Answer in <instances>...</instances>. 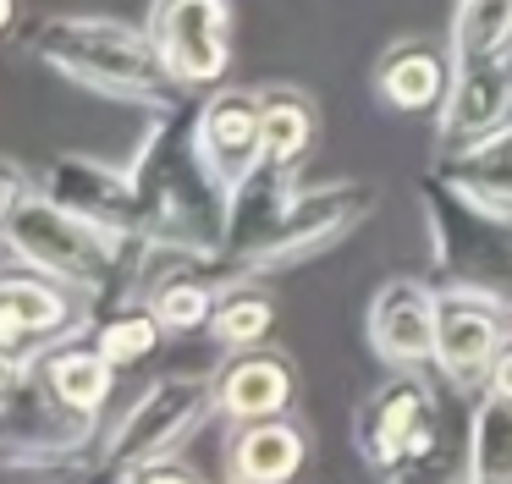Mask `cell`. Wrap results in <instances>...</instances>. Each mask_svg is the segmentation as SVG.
Here are the masks:
<instances>
[{
  "mask_svg": "<svg viewBox=\"0 0 512 484\" xmlns=\"http://www.w3.org/2000/svg\"><path fill=\"white\" fill-rule=\"evenodd\" d=\"M28 193H34V187H28V176L17 171L12 160H0V231H6V220H12V209L23 204Z\"/></svg>",
  "mask_w": 512,
  "mask_h": 484,
  "instance_id": "cell-30",
  "label": "cell"
},
{
  "mask_svg": "<svg viewBox=\"0 0 512 484\" xmlns=\"http://www.w3.org/2000/svg\"><path fill=\"white\" fill-rule=\"evenodd\" d=\"M0 242H6V253H12L17 264L72 286V292L89 303V314L133 303L138 270H144V248H149V237H116V231L61 209L56 198L39 193V187L12 209Z\"/></svg>",
  "mask_w": 512,
  "mask_h": 484,
  "instance_id": "cell-3",
  "label": "cell"
},
{
  "mask_svg": "<svg viewBox=\"0 0 512 484\" xmlns=\"http://www.w3.org/2000/svg\"><path fill=\"white\" fill-rule=\"evenodd\" d=\"M441 440H446V418L424 369H391V380H380L353 413V446L380 479L402 462L435 451Z\"/></svg>",
  "mask_w": 512,
  "mask_h": 484,
  "instance_id": "cell-7",
  "label": "cell"
},
{
  "mask_svg": "<svg viewBox=\"0 0 512 484\" xmlns=\"http://www.w3.org/2000/svg\"><path fill=\"white\" fill-rule=\"evenodd\" d=\"M380 193L358 176H336V182H298L281 209V220L265 231L254 253H248V275H276L298 270V264L320 259V253L342 248L369 215H375Z\"/></svg>",
  "mask_w": 512,
  "mask_h": 484,
  "instance_id": "cell-6",
  "label": "cell"
},
{
  "mask_svg": "<svg viewBox=\"0 0 512 484\" xmlns=\"http://www.w3.org/2000/svg\"><path fill=\"white\" fill-rule=\"evenodd\" d=\"M232 0H149V39L188 94H210L232 72Z\"/></svg>",
  "mask_w": 512,
  "mask_h": 484,
  "instance_id": "cell-9",
  "label": "cell"
},
{
  "mask_svg": "<svg viewBox=\"0 0 512 484\" xmlns=\"http://www.w3.org/2000/svg\"><path fill=\"white\" fill-rule=\"evenodd\" d=\"M127 171H133L138 193H144L149 242L226 253L232 182L215 171L199 143V99L193 94L149 121V132L138 138Z\"/></svg>",
  "mask_w": 512,
  "mask_h": 484,
  "instance_id": "cell-1",
  "label": "cell"
},
{
  "mask_svg": "<svg viewBox=\"0 0 512 484\" xmlns=\"http://www.w3.org/2000/svg\"><path fill=\"white\" fill-rule=\"evenodd\" d=\"M303 468H309V435L287 413L232 429V446H226L232 484H292Z\"/></svg>",
  "mask_w": 512,
  "mask_h": 484,
  "instance_id": "cell-19",
  "label": "cell"
},
{
  "mask_svg": "<svg viewBox=\"0 0 512 484\" xmlns=\"http://www.w3.org/2000/svg\"><path fill=\"white\" fill-rule=\"evenodd\" d=\"M100 429V418L72 413L39 374H28L17 391L0 396V468H94Z\"/></svg>",
  "mask_w": 512,
  "mask_h": 484,
  "instance_id": "cell-8",
  "label": "cell"
},
{
  "mask_svg": "<svg viewBox=\"0 0 512 484\" xmlns=\"http://www.w3.org/2000/svg\"><path fill=\"white\" fill-rule=\"evenodd\" d=\"M34 374L50 385L56 402H67L72 413H83V418H100L105 402H111V391H116V363L94 347L89 330H78V336L67 330V336H56L50 347H39Z\"/></svg>",
  "mask_w": 512,
  "mask_h": 484,
  "instance_id": "cell-18",
  "label": "cell"
},
{
  "mask_svg": "<svg viewBox=\"0 0 512 484\" xmlns=\"http://www.w3.org/2000/svg\"><path fill=\"white\" fill-rule=\"evenodd\" d=\"M259 127H265V160L298 171V160L309 154L314 132H320L314 94H303L298 83H270V88H259Z\"/></svg>",
  "mask_w": 512,
  "mask_h": 484,
  "instance_id": "cell-22",
  "label": "cell"
},
{
  "mask_svg": "<svg viewBox=\"0 0 512 484\" xmlns=\"http://www.w3.org/2000/svg\"><path fill=\"white\" fill-rule=\"evenodd\" d=\"M435 308H441V286L419 275H391L375 286L364 336L386 369H435Z\"/></svg>",
  "mask_w": 512,
  "mask_h": 484,
  "instance_id": "cell-12",
  "label": "cell"
},
{
  "mask_svg": "<svg viewBox=\"0 0 512 484\" xmlns=\"http://www.w3.org/2000/svg\"><path fill=\"white\" fill-rule=\"evenodd\" d=\"M199 143L210 165L226 182H243L259 160H265V127H259V88H210L199 99Z\"/></svg>",
  "mask_w": 512,
  "mask_h": 484,
  "instance_id": "cell-17",
  "label": "cell"
},
{
  "mask_svg": "<svg viewBox=\"0 0 512 484\" xmlns=\"http://www.w3.org/2000/svg\"><path fill=\"white\" fill-rule=\"evenodd\" d=\"M435 171H441L446 182H457L468 198L512 215V127L490 132V138L468 143V149H457V154H441Z\"/></svg>",
  "mask_w": 512,
  "mask_h": 484,
  "instance_id": "cell-21",
  "label": "cell"
},
{
  "mask_svg": "<svg viewBox=\"0 0 512 484\" xmlns=\"http://www.w3.org/2000/svg\"><path fill=\"white\" fill-rule=\"evenodd\" d=\"M490 396H501V402H512V341L496 352V363H490V380H485Z\"/></svg>",
  "mask_w": 512,
  "mask_h": 484,
  "instance_id": "cell-31",
  "label": "cell"
},
{
  "mask_svg": "<svg viewBox=\"0 0 512 484\" xmlns=\"http://www.w3.org/2000/svg\"><path fill=\"white\" fill-rule=\"evenodd\" d=\"M270 330H276V297H270V286H259V275L237 281L232 292L221 297L215 319H210V336L221 341L226 352L265 347V341H270Z\"/></svg>",
  "mask_w": 512,
  "mask_h": 484,
  "instance_id": "cell-26",
  "label": "cell"
},
{
  "mask_svg": "<svg viewBox=\"0 0 512 484\" xmlns=\"http://www.w3.org/2000/svg\"><path fill=\"white\" fill-rule=\"evenodd\" d=\"M292 171L276 160H259L254 171L243 176V182L232 187V215H226V253H232L237 264L248 270V253L265 242V231L281 220V209H287L292 198Z\"/></svg>",
  "mask_w": 512,
  "mask_h": 484,
  "instance_id": "cell-20",
  "label": "cell"
},
{
  "mask_svg": "<svg viewBox=\"0 0 512 484\" xmlns=\"http://www.w3.org/2000/svg\"><path fill=\"white\" fill-rule=\"evenodd\" d=\"M386 484H468V446H463V435L446 429L441 446L424 451V457H413V462H402V468H391Z\"/></svg>",
  "mask_w": 512,
  "mask_h": 484,
  "instance_id": "cell-27",
  "label": "cell"
},
{
  "mask_svg": "<svg viewBox=\"0 0 512 484\" xmlns=\"http://www.w3.org/2000/svg\"><path fill=\"white\" fill-rule=\"evenodd\" d=\"M468 484H512V402L479 391L468 407Z\"/></svg>",
  "mask_w": 512,
  "mask_h": 484,
  "instance_id": "cell-23",
  "label": "cell"
},
{
  "mask_svg": "<svg viewBox=\"0 0 512 484\" xmlns=\"http://www.w3.org/2000/svg\"><path fill=\"white\" fill-rule=\"evenodd\" d=\"M83 330H89L94 347H100L105 358L116 363V369H133V363L155 358L160 341L171 336L144 297H133V303H116V308H105V314H89V325H83Z\"/></svg>",
  "mask_w": 512,
  "mask_h": 484,
  "instance_id": "cell-24",
  "label": "cell"
},
{
  "mask_svg": "<svg viewBox=\"0 0 512 484\" xmlns=\"http://www.w3.org/2000/svg\"><path fill=\"white\" fill-rule=\"evenodd\" d=\"M298 402V369L287 352L248 347L215 369V407L232 424H254V418H281Z\"/></svg>",
  "mask_w": 512,
  "mask_h": 484,
  "instance_id": "cell-15",
  "label": "cell"
},
{
  "mask_svg": "<svg viewBox=\"0 0 512 484\" xmlns=\"http://www.w3.org/2000/svg\"><path fill=\"white\" fill-rule=\"evenodd\" d=\"M23 44L45 72L67 77V83L89 88V94H100V99H116V105L160 116V110L188 99V88L171 77V66L160 61L149 28H138V22L94 17V11L39 17Z\"/></svg>",
  "mask_w": 512,
  "mask_h": 484,
  "instance_id": "cell-2",
  "label": "cell"
},
{
  "mask_svg": "<svg viewBox=\"0 0 512 484\" xmlns=\"http://www.w3.org/2000/svg\"><path fill=\"white\" fill-rule=\"evenodd\" d=\"M17 28V0H0V39Z\"/></svg>",
  "mask_w": 512,
  "mask_h": 484,
  "instance_id": "cell-32",
  "label": "cell"
},
{
  "mask_svg": "<svg viewBox=\"0 0 512 484\" xmlns=\"http://www.w3.org/2000/svg\"><path fill=\"white\" fill-rule=\"evenodd\" d=\"M34 363H39L34 347H12V341H0V396L17 391V385L34 374Z\"/></svg>",
  "mask_w": 512,
  "mask_h": 484,
  "instance_id": "cell-29",
  "label": "cell"
},
{
  "mask_svg": "<svg viewBox=\"0 0 512 484\" xmlns=\"http://www.w3.org/2000/svg\"><path fill=\"white\" fill-rule=\"evenodd\" d=\"M122 484H204V479L188 468V462H177V457H160V462H144V468H133Z\"/></svg>",
  "mask_w": 512,
  "mask_h": 484,
  "instance_id": "cell-28",
  "label": "cell"
},
{
  "mask_svg": "<svg viewBox=\"0 0 512 484\" xmlns=\"http://www.w3.org/2000/svg\"><path fill=\"white\" fill-rule=\"evenodd\" d=\"M446 50H452L457 66L512 55V0H457Z\"/></svg>",
  "mask_w": 512,
  "mask_h": 484,
  "instance_id": "cell-25",
  "label": "cell"
},
{
  "mask_svg": "<svg viewBox=\"0 0 512 484\" xmlns=\"http://www.w3.org/2000/svg\"><path fill=\"white\" fill-rule=\"evenodd\" d=\"M452 77H457L452 50H441L430 39H397L375 61V94L397 116H435L452 94Z\"/></svg>",
  "mask_w": 512,
  "mask_h": 484,
  "instance_id": "cell-16",
  "label": "cell"
},
{
  "mask_svg": "<svg viewBox=\"0 0 512 484\" xmlns=\"http://www.w3.org/2000/svg\"><path fill=\"white\" fill-rule=\"evenodd\" d=\"M39 193H50L61 209L116 231V237H149L144 193H138L127 165H105V160H94V154H61V160L45 165Z\"/></svg>",
  "mask_w": 512,
  "mask_h": 484,
  "instance_id": "cell-11",
  "label": "cell"
},
{
  "mask_svg": "<svg viewBox=\"0 0 512 484\" xmlns=\"http://www.w3.org/2000/svg\"><path fill=\"white\" fill-rule=\"evenodd\" d=\"M210 413H221V407H215V374H166V380L149 385L116 424L100 429L94 473L122 484L133 468L171 457L188 435H199V429L210 424Z\"/></svg>",
  "mask_w": 512,
  "mask_h": 484,
  "instance_id": "cell-5",
  "label": "cell"
},
{
  "mask_svg": "<svg viewBox=\"0 0 512 484\" xmlns=\"http://www.w3.org/2000/svg\"><path fill=\"white\" fill-rule=\"evenodd\" d=\"M78 325V292L50 275L28 270H0V341H12V347H50L56 336Z\"/></svg>",
  "mask_w": 512,
  "mask_h": 484,
  "instance_id": "cell-14",
  "label": "cell"
},
{
  "mask_svg": "<svg viewBox=\"0 0 512 484\" xmlns=\"http://www.w3.org/2000/svg\"><path fill=\"white\" fill-rule=\"evenodd\" d=\"M512 341V303L485 292H457L441 286V308H435V374L452 391L479 396L490 380L496 352Z\"/></svg>",
  "mask_w": 512,
  "mask_h": 484,
  "instance_id": "cell-10",
  "label": "cell"
},
{
  "mask_svg": "<svg viewBox=\"0 0 512 484\" xmlns=\"http://www.w3.org/2000/svg\"><path fill=\"white\" fill-rule=\"evenodd\" d=\"M419 209L430 231V281L512 303V215L468 198L435 165L419 176Z\"/></svg>",
  "mask_w": 512,
  "mask_h": 484,
  "instance_id": "cell-4",
  "label": "cell"
},
{
  "mask_svg": "<svg viewBox=\"0 0 512 484\" xmlns=\"http://www.w3.org/2000/svg\"><path fill=\"white\" fill-rule=\"evenodd\" d=\"M501 127H512V55L457 66L452 94L435 110V143H441V154H457Z\"/></svg>",
  "mask_w": 512,
  "mask_h": 484,
  "instance_id": "cell-13",
  "label": "cell"
}]
</instances>
